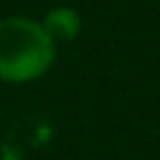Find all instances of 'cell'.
Listing matches in <instances>:
<instances>
[{"instance_id":"6da1fadb","label":"cell","mask_w":160,"mask_h":160,"mask_svg":"<svg viewBox=\"0 0 160 160\" xmlns=\"http://www.w3.org/2000/svg\"><path fill=\"white\" fill-rule=\"evenodd\" d=\"M55 42L31 18L0 22V79L24 83L42 77L55 62Z\"/></svg>"},{"instance_id":"7a4b0ae2","label":"cell","mask_w":160,"mask_h":160,"mask_svg":"<svg viewBox=\"0 0 160 160\" xmlns=\"http://www.w3.org/2000/svg\"><path fill=\"white\" fill-rule=\"evenodd\" d=\"M42 27L46 29V33L51 35V40L55 44L57 42H70L81 31V18L70 7H55L46 13Z\"/></svg>"}]
</instances>
